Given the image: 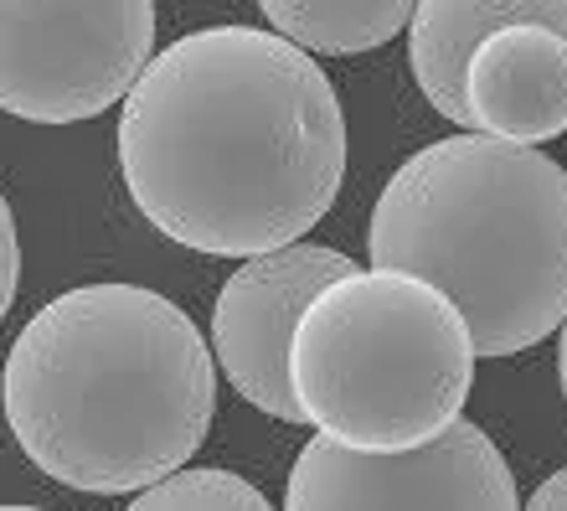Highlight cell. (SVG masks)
Instances as JSON below:
<instances>
[{
	"mask_svg": "<svg viewBox=\"0 0 567 511\" xmlns=\"http://www.w3.org/2000/svg\"><path fill=\"white\" fill-rule=\"evenodd\" d=\"M0 511H42V507H0Z\"/></svg>",
	"mask_w": 567,
	"mask_h": 511,
	"instance_id": "9a60e30c",
	"label": "cell"
},
{
	"mask_svg": "<svg viewBox=\"0 0 567 511\" xmlns=\"http://www.w3.org/2000/svg\"><path fill=\"white\" fill-rule=\"evenodd\" d=\"M522 511H567V466L557 470V476H547V481L537 486V497L526 501Z\"/></svg>",
	"mask_w": 567,
	"mask_h": 511,
	"instance_id": "4fadbf2b",
	"label": "cell"
},
{
	"mask_svg": "<svg viewBox=\"0 0 567 511\" xmlns=\"http://www.w3.org/2000/svg\"><path fill=\"white\" fill-rule=\"evenodd\" d=\"M124 511H274L269 497L254 481H243L233 470H176L161 486L140 491Z\"/></svg>",
	"mask_w": 567,
	"mask_h": 511,
	"instance_id": "8fae6325",
	"label": "cell"
},
{
	"mask_svg": "<svg viewBox=\"0 0 567 511\" xmlns=\"http://www.w3.org/2000/svg\"><path fill=\"white\" fill-rule=\"evenodd\" d=\"M150 58V0H0V109L16 120H93L135 93Z\"/></svg>",
	"mask_w": 567,
	"mask_h": 511,
	"instance_id": "5b68a950",
	"label": "cell"
},
{
	"mask_svg": "<svg viewBox=\"0 0 567 511\" xmlns=\"http://www.w3.org/2000/svg\"><path fill=\"white\" fill-rule=\"evenodd\" d=\"M16 285H21V243H16V217L11 202L0 196V320L16 300Z\"/></svg>",
	"mask_w": 567,
	"mask_h": 511,
	"instance_id": "7c38bea8",
	"label": "cell"
},
{
	"mask_svg": "<svg viewBox=\"0 0 567 511\" xmlns=\"http://www.w3.org/2000/svg\"><path fill=\"white\" fill-rule=\"evenodd\" d=\"M537 6L542 0H423V6H413L408 62H413L423 99L444 120L470 130V120H464V68L475 58V47L491 31L537 16Z\"/></svg>",
	"mask_w": 567,
	"mask_h": 511,
	"instance_id": "9c48e42d",
	"label": "cell"
},
{
	"mask_svg": "<svg viewBox=\"0 0 567 511\" xmlns=\"http://www.w3.org/2000/svg\"><path fill=\"white\" fill-rule=\"evenodd\" d=\"M357 269L326 243H289L274 254L243 258L238 274L223 285L212 310V351L238 398L284 423H305L289 388V341L299 320L336 279Z\"/></svg>",
	"mask_w": 567,
	"mask_h": 511,
	"instance_id": "52a82bcc",
	"label": "cell"
},
{
	"mask_svg": "<svg viewBox=\"0 0 567 511\" xmlns=\"http://www.w3.org/2000/svg\"><path fill=\"white\" fill-rule=\"evenodd\" d=\"M557 377H563V392H567V320H563V331H557Z\"/></svg>",
	"mask_w": 567,
	"mask_h": 511,
	"instance_id": "5bb4252c",
	"label": "cell"
},
{
	"mask_svg": "<svg viewBox=\"0 0 567 511\" xmlns=\"http://www.w3.org/2000/svg\"><path fill=\"white\" fill-rule=\"evenodd\" d=\"M464 120L485 140L537 151L567 130V0L491 31L464 68Z\"/></svg>",
	"mask_w": 567,
	"mask_h": 511,
	"instance_id": "ba28073f",
	"label": "cell"
},
{
	"mask_svg": "<svg viewBox=\"0 0 567 511\" xmlns=\"http://www.w3.org/2000/svg\"><path fill=\"white\" fill-rule=\"evenodd\" d=\"M0 403L42 476L124 497L161 486L202 450L217 361L176 300L140 285H83L21 326Z\"/></svg>",
	"mask_w": 567,
	"mask_h": 511,
	"instance_id": "7a4b0ae2",
	"label": "cell"
},
{
	"mask_svg": "<svg viewBox=\"0 0 567 511\" xmlns=\"http://www.w3.org/2000/svg\"><path fill=\"white\" fill-rule=\"evenodd\" d=\"M120 171L171 243L212 258L289 248L346 181L341 99L264 27H207L150 58L120 120Z\"/></svg>",
	"mask_w": 567,
	"mask_h": 511,
	"instance_id": "6da1fadb",
	"label": "cell"
},
{
	"mask_svg": "<svg viewBox=\"0 0 567 511\" xmlns=\"http://www.w3.org/2000/svg\"><path fill=\"white\" fill-rule=\"evenodd\" d=\"M264 21L305 58L310 52L346 58L392 42L413 21V6L408 0H264Z\"/></svg>",
	"mask_w": 567,
	"mask_h": 511,
	"instance_id": "30bf717a",
	"label": "cell"
},
{
	"mask_svg": "<svg viewBox=\"0 0 567 511\" xmlns=\"http://www.w3.org/2000/svg\"><path fill=\"white\" fill-rule=\"evenodd\" d=\"M367 248L372 269L439 289L475 357H516L567 320V171L542 151L449 135L392 171Z\"/></svg>",
	"mask_w": 567,
	"mask_h": 511,
	"instance_id": "3957f363",
	"label": "cell"
},
{
	"mask_svg": "<svg viewBox=\"0 0 567 511\" xmlns=\"http://www.w3.org/2000/svg\"><path fill=\"white\" fill-rule=\"evenodd\" d=\"M284 511H522V497L495 439L460 419L429 450L408 454L310 439L289 470Z\"/></svg>",
	"mask_w": 567,
	"mask_h": 511,
	"instance_id": "8992f818",
	"label": "cell"
},
{
	"mask_svg": "<svg viewBox=\"0 0 567 511\" xmlns=\"http://www.w3.org/2000/svg\"><path fill=\"white\" fill-rule=\"evenodd\" d=\"M475 346L439 289L351 269L305 310L289 341L299 419L357 454L429 450L460 423Z\"/></svg>",
	"mask_w": 567,
	"mask_h": 511,
	"instance_id": "277c9868",
	"label": "cell"
}]
</instances>
